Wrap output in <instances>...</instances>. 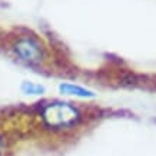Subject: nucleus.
I'll return each instance as SVG.
<instances>
[{"mask_svg": "<svg viewBox=\"0 0 156 156\" xmlns=\"http://www.w3.org/2000/svg\"><path fill=\"white\" fill-rule=\"evenodd\" d=\"M3 152H5V140H3V137L0 135V156L3 155Z\"/></svg>", "mask_w": 156, "mask_h": 156, "instance_id": "39448f33", "label": "nucleus"}, {"mask_svg": "<svg viewBox=\"0 0 156 156\" xmlns=\"http://www.w3.org/2000/svg\"><path fill=\"white\" fill-rule=\"evenodd\" d=\"M20 90L23 92L24 95H30V96H42L46 93L44 86L39 85V83H33V82H23L20 85Z\"/></svg>", "mask_w": 156, "mask_h": 156, "instance_id": "20e7f679", "label": "nucleus"}, {"mask_svg": "<svg viewBox=\"0 0 156 156\" xmlns=\"http://www.w3.org/2000/svg\"><path fill=\"white\" fill-rule=\"evenodd\" d=\"M42 119L48 128L62 130V129H69L77 125L80 119V113L70 103L55 102V103L46 105L42 109Z\"/></svg>", "mask_w": 156, "mask_h": 156, "instance_id": "f257e3e1", "label": "nucleus"}, {"mask_svg": "<svg viewBox=\"0 0 156 156\" xmlns=\"http://www.w3.org/2000/svg\"><path fill=\"white\" fill-rule=\"evenodd\" d=\"M59 92L62 95L67 96H76V98H83V99H89V98H95L96 93L92 90L82 87L77 85H72V83H62L59 85Z\"/></svg>", "mask_w": 156, "mask_h": 156, "instance_id": "7ed1b4c3", "label": "nucleus"}, {"mask_svg": "<svg viewBox=\"0 0 156 156\" xmlns=\"http://www.w3.org/2000/svg\"><path fill=\"white\" fill-rule=\"evenodd\" d=\"M14 50L22 57V60L29 62V63H39L43 57L42 49L33 39L24 37L17 40V43L14 44Z\"/></svg>", "mask_w": 156, "mask_h": 156, "instance_id": "f03ea898", "label": "nucleus"}]
</instances>
